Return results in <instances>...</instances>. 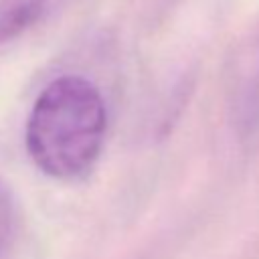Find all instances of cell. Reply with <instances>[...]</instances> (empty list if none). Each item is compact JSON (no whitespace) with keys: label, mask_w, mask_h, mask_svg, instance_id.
Wrapping results in <instances>:
<instances>
[{"label":"cell","mask_w":259,"mask_h":259,"mask_svg":"<svg viewBox=\"0 0 259 259\" xmlns=\"http://www.w3.org/2000/svg\"><path fill=\"white\" fill-rule=\"evenodd\" d=\"M105 127L107 109L97 85L79 75H65L36 97L26 119V150L42 174L79 180L97 164Z\"/></svg>","instance_id":"1"},{"label":"cell","mask_w":259,"mask_h":259,"mask_svg":"<svg viewBox=\"0 0 259 259\" xmlns=\"http://www.w3.org/2000/svg\"><path fill=\"white\" fill-rule=\"evenodd\" d=\"M235 109L247 130L259 127V40L249 49L239 69L235 87Z\"/></svg>","instance_id":"2"},{"label":"cell","mask_w":259,"mask_h":259,"mask_svg":"<svg viewBox=\"0 0 259 259\" xmlns=\"http://www.w3.org/2000/svg\"><path fill=\"white\" fill-rule=\"evenodd\" d=\"M18 235V208L10 186L0 178V259H4L14 247Z\"/></svg>","instance_id":"4"},{"label":"cell","mask_w":259,"mask_h":259,"mask_svg":"<svg viewBox=\"0 0 259 259\" xmlns=\"http://www.w3.org/2000/svg\"><path fill=\"white\" fill-rule=\"evenodd\" d=\"M55 0H0V45L34 26Z\"/></svg>","instance_id":"3"}]
</instances>
